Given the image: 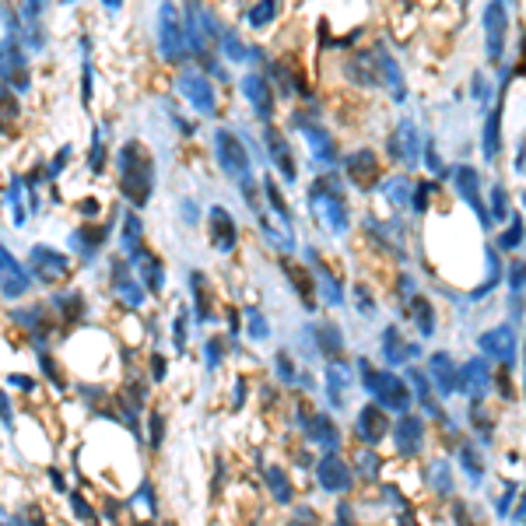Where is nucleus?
<instances>
[{"instance_id": "36", "label": "nucleus", "mask_w": 526, "mask_h": 526, "mask_svg": "<svg viewBox=\"0 0 526 526\" xmlns=\"http://www.w3.org/2000/svg\"><path fill=\"white\" fill-rule=\"evenodd\" d=\"M411 383H414V397H418V400L425 404V411L439 418L442 411H435V404H432V393H428V379H425V376H418V372H411Z\"/></svg>"}, {"instance_id": "2", "label": "nucleus", "mask_w": 526, "mask_h": 526, "mask_svg": "<svg viewBox=\"0 0 526 526\" xmlns=\"http://www.w3.org/2000/svg\"><path fill=\"white\" fill-rule=\"evenodd\" d=\"M358 372H362V379H365L362 386H365L369 393H376L386 411H407V407H411V390H407V383H404L400 376L376 372L369 362H358Z\"/></svg>"}, {"instance_id": "43", "label": "nucleus", "mask_w": 526, "mask_h": 526, "mask_svg": "<svg viewBox=\"0 0 526 526\" xmlns=\"http://www.w3.org/2000/svg\"><path fill=\"white\" fill-rule=\"evenodd\" d=\"M225 53H228L232 60H246V50L239 46V39H235L232 32H225Z\"/></svg>"}, {"instance_id": "5", "label": "nucleus", "mask_w": 526, "mask_h": 526, "mask_svg": "<svg viewBox=\"0 0 526 526\" xmlns=\"http://www.w3.org/2000/svg\"><path fill=\"white\" fill-rule=\"evenodd\" d=\"M214 151H218V165H221L228 176L249 179V151H246V144H242L235 134L218 130V134H214Z\"/></svg>"}, {"instance_id": "20", "label": "nucleus", "mask_w": 526, "mask_h": 526, "mask_svg": "<svg viewBox=\"0 0 526 526\" xmlns=\"http://www.w3.org/2000/svg\"><path fill=\"white\" fill-rule=\"evenodd\" d=\"M348 176H351L362 190H369V183H376V176H379V158H376L372 151L351 155V158H348Z\"/></svg>"}, {"instance_id": "52", "label": "nucleus", "mask_w": 526, "mask_h": 526, "mask_svg": "<svg viewBox=\"0 0 526 526\" xmlns=\"http://www.w3.org/2000/svg\"><path fill=\"white\" fill-rule=\"evenodd\" d=\"M512 519H526V495H523V502H519V509L512 512Z\"/></svg>"}, {"instance_id": "44", "label": "nucleus", "mask_w": 526, "mask_h": 526, "mask_svg": "<svg viewBox=\"0 0 526 526\" xmlns=\"http://www.w3.org/2000/svg\"><path fill=\"white\" fill-rule=\"evenodd\" d=\"M278 372H281V379H285V383H295V365H292V358H288L285 351L278 355Z\"/></svg>"}, {"instance_id": "3", "label": "nucleus", "mask_w": 526, "mask_h": 526, "mask_svg": "<svg viewBox=\"0 0 526 526\" xmlns=\"http://www.w3.org/2000/svg\"><path fill=\"white\" fill-rule=\"evenodd\" d=\"M334 183H327V179H320V183H313V190H309V200H313V207L320 211V218H323V225L330 228V232H348V207H344V200H341V193L337 190H330Z\"/></svg>"}, {"instance_id": "28", "label": "nucleus", "mask_w": 526, "mask_h": 526, "mask_svg": "<svg viewBox=\"0 0 526 526\" xmlns=\"http://www.w3.org/2000/svg\"><path fill=\"white\" fill-rule=\"evenodd\" d=\"M411 316H414V327L421 330V337H432L435 334V309L425 295H414L411 302Z\"/></svg>"}, {"instance_id": "4", "label": "nucleus", "mask_w": 526, "mask_h": 526, "mask_svg": "<svg viewBox=\"0 0 526 526\" xmlns=\"http://www.w3.org/2000/svg\"><path fill=\"white\" fill-rule=\"evenodd\" d=\"M158 46L165 60H179L186 53V32H183L176 4H169V0L158 8Z\"/></svg>"}, {"instance_id": "32", "label": "nucleus", "mask_w": 526, "mask_h": 526, "mask_svg": "<svg viewBox=\"0 0 526 526\" xmlns=\"http://www.w3.org/2000/svg\"><path fill=\"white\" fill-rule=\"evenodd\" d=\"M316 337H320V348H323V355L327 358H337L341 351H344V341H341V330L330 323V327H320L316 330Z\"/></svg>"}, {"instance_id": "31", "label": "nucleus", "mask_w": 526, "mask_h": 526, "mask_svg": "<svg viewBox=\"0 0 526 526\" xmlns=\"http://www.w3.org/2000/svg\"><path fill=\"white\" fill-rule=\"evenodd\" d=\"M116 295H120L127 306H141V302H144V292H141V285H134V281L123 274V267H116Z\"/></svg>"}, {"instance_id": "7", "label": "nucleus", "mask_w": 526, "mask_h": 526, "mask_svg": "<svg viewBox=\"0 0 526 526\" xmlns=\"http://www.w3.org/2000/svg\"><path fill=\"white\" fill-rule=\"evenodd\" d=\"M386 151H390L393 162L418 165V158H421V134H418V127H414L411 120L397 123V130H393L390 141H386Z\"/></svg>"}, {"instance_id": "24", "label": "nucleus", "mask_w": 526, "mask_h": 526, "mask_svg": "<svg viewBox=\"0 0 526 526\" xmlns=\"http://www.w3.org/2000/svg\"><path fill=\"white\" fill-rule=\"evenodd\" d=\"M421 439H425V421L404 414L400 425H397V446H400L404 453H418V449H421Z\"/></svg>"}, {"instance_id": "8", "label": "nucleus", "mask_w": 526, "mask_h": 526, "mask_svg": "<svg viewBox=\"0 0 526 526\" xmlns=\"http://www.w3.org/2000/svg\"><path fill=\"white\" fill-rule=\"evenodd\" d=\"M242 95H246V102L253 106V113L260 120L274 116V88H271V81L263 74H246L242 78Z\"/></svg>"}, {"instance_id": "25", "label": "nucleus", "mask_w": 526, "mask_h": 526, "mask_svg": "<svg viewBox=\"0 0 526 526\" xmlns=\"http://www.w3.org/2000/svg\"><path fill=\"white\" fill-rule=\"evenodd\" d=\"M383 355H386V362L400 365V362H407L411 355H418V348H414V344H407V341L400 337V330H397V327H386V334H383Z\"/></svg>"}, {"instance_id": "41", "label": "nucleus", "mask_w": 526, "mask_h": 526, "mask_svg": "<svg viewBox=\"0 0 526 526\" xmlns=\"http://www.w3.org/2000/svg\"><path fill=\"white\" fill-rule=\"evenodd\" d=\"M509 281H512V295H519V292L526 288V263H512Z\"/></svg>"}, {"instance_id": "35", "label": "nucleus", "mask_w": 526, "mask_h": 526, "mask_svg": "<svg viewBox=\"0 0 526 526\" xmlns=\"http://www.w3.org/2000/svg\"><path fill=\"white\" fill-rule=\"evenodd\" d=\"M523 235H526L523 218H519V214H509V228L498 235V246H502V249H516V246L523 242Z\"/></svg>"}, {"instance_id": "39", "label": "nucleus", "mask_w": 526, "mask_h": 526, "mask_svg": "<svg viewBox=\"0 0 526 526\" xmlns=\"http://www.w3.org/2000/svg\"><path fill=\"white\" fill-rule=\"evenodd\" d=\"M509 197H505V190L502 186H495V193H491V218L495 221H509Z\"/></svg>"}, {"instance_id": "33", "label": "nucleus", "mask_w": 526, "mask_h": 526, "mask_svg": "<svg viewBox=\"0 0 526 526\" xmlns=\"http://www.w3.org/2000/svg\"><path fill=\"white\" fill-rule=\"evenodd\" d=\"M267 484H271V491H274V498H278L281 505L292 502V484H288V477H285L281 467H267Z\"/></svg>"}, {"instance_id": "9", "label": "nucleus", "mask_w": 526, "mask_h": 526, "mask_svg": "<svg viewBox=\"0 0 526 526\" xmlns=\"http://www.w3.org/2000/svg\"><path fill=\"white\" fill-rule=\"evenodd\" d=\"M179 92H183V99H190V106H197L200 113H214V109H218L211 81H207L204 74H197V71L179 74Z\"/></svg>"}, {"instance_id": "6", "label": "nucleus", "mask_w": 526, "mask_h": 526, "mask_svg": "<svg viewBox=\"0 0 526 526\" xmlns=\"http://www.w3.org/2000/svg\"><path fill=\"white\" fill-rule=\"evenodd\" d=\"M505 32H509V11H505V0H488V8H484L488 60H502V53H505Z\"/></svg>"}, {"instance_id": "11", "label": "nucleus", "mask_w": 526, "mask_h": 526, "mask_svg": "<svg viewBox=\"0 0 526 526\" xmlns=\"http://www.w3.org/2000/svg\"><path fill=\"white\" fill-rule=\"evenodd\" d=\"M372 57H376V71H379V81L390 88V95H393V102H404L407 99V81H404V74H400V67H397V60L386 53V46H376L372 50Z\"/></svg>"}, {"instance_id": "53", "label": "nucleus", "mask_w": 526, "mask_h": 526, "mask_svg": "<svg viewBox=\"0 0 526 526\" xmlns=\"http://www.w3.org/2000/svg\"><path fill=\"white\" fill-rule=\"evenodd\" d=\"M165 376V362L162 358H155V379H162Z\"/></svg>"}, {"instance_id": "13", "label": "nucleus", "mask_w": 526, "mask_h": 526, "mask_svg": "<svg viewBox=\"0 0 526 526\" xmlns=\"http://www.w3.org/2000/svg\"><path fill=\"white\" fill-rule=\"evenodd\" d=\"M316 474H320V484H323L330 495H337V491H348V488H351V470H348V463H344L337 453H327V456L320 460Z\"/></svg>"}, {"instance_id": "29", "label": "nucleus", "mask_w": 526, "mask_h": 526, "mask_svg": "<svg viewBox=\"0 0 526 526\" xmlns=\"http://www.w3.org/2000/svg\"><path fill=\"white\" fill-rule=\"evenodd\" d=\"M249 25L253 29H267L274 18H278V0H256V4L249 8Z\"/></svg>"}, {"instance_id": "47", "label": "nucleus", "mask_w": 526, "mask_h": 526, "mask_svg": "<svg viewBox=\"0 0 526 526\" xmlns=\"http://www.w3.org/2000/svg\"><path fill=\"white\" fill-rule=\"evenodd\" d=\"M470 88H474V99H481V102L488 99V85H484V78H481V74H474V85H470Z\"/></svg>"}, {"instance_id": "50", "label": "nucleus", "mask_w": 526, "mask_h": 526, "mask_svg": "<svg viewBox=\"0 0 526 526\" xmlns=\"http://www.w3.org/2000/svg\"><path fill=\"white\" fill-rule=\"evenodd\" d=\"M425 155H428V165H432V172H439V169H442V162H439V155H435V148H432V144H428V151H425Z\"/></svg>"}, {"instance_id": "14", "label": "nucleus", "mask_w": 526, "mask_h": 526, "mask_svg": "<svg viewBox=\"0 0 526 526\" xmlns=\"http://www.w3.org/2000/svg\"><path fill=\"white\" fill-rule=\"evenodd\" d=\"M355 428H358V439H362L365 446H376V442H383V439H386V411H383L379 404H369V407H362V411H358V421H355Z\"/></svg>"}, {"instance_id": "19", "label": "nucleus", "mask_w": 526, "mask_h": 526, "mask_svg": "<svg viewBox=\"0 0 526 526\" xmlns=\"http://www.w3.org/2000/svg\"><path fill=\"white\" fill-rule=\"evenodd\" d=\"M456 186H460L463 200L474 207L477 221H481V225H488V211H484V204H481V190H477V172H474V169H467V165H460V169H456Z\"/></svg>"}, {"instance_id": "12", "label": "nucleus", "mask_w": 526, "mask_h": 526, "mask_svg": "<svg viewBox=\"0 0 526 526\" xmlns=\"http://www.w3.org/2000/svg\"><path fill=\"white\" fill-rule=\"evenodd\" d=\"M32 271H39L43 281H64V278L71 274V263H67V256H60L57 249L36 246V249H32Z\"/></svg>"}, {"instance_id": "23", "label": "nucleus", "mask_w": 526, "mask_h": 526, "mask_svg": "<svg viewBox=\"0 0 526 526\" xmlns=\"http://www.w3.org/2000/svg\"><path fill=\"white\" fill-rule=\"evenodd\" d=\"M306 435H309V442H320V446H337V442H341V432H337V425L330 421V414H309Z\"/></svg>"}, {"instance_id": "37", "label": "nucleus", "mask_w": 526, "mask_h": 526, "mask_svg": "<svg viewBox=\"0 0 526 526\" xmlns=\"http://www.w3.org/2000/svg\"><path fill=\"white\" fill-rule=\"evenodd\" d=\"M460 460H463V470H467V477L477 484L481 477H484V467H481V456L470 449V446H463V453H460Z\"/></svg>"}, {"instance_id": "27", "label": "nucleus", "mask_w": 526, "mask_h": 526, "mask_svg": "<svg viewBox=\"0 0 526 526\" xmlns=\"http://www.w3.org/2000/svg\"><path fill=\"white\" fill-rule=\"evenodd\" d=\"M134 263H137L141 278L148 281V288H151V292H162V263H158L151 253H144V249L134 253Z\"/></svg>"}, {"instance_id": "1", "label": "nucleus", "mask_w": 526, "mask_h": 526, "mask_svg": "<svg viewBox=\"0 0 526 526\" xmlns=\"http://www.w3.org/2000/svg\"><path fill=\"white\" fill-rule=\"evenodd\" d=\"M120 169H123V193L134 204H144L151 197V186H155V165L137 141H130L120 151Z\"/></svg>"}, {"instance_id": "45", "label": "nucleus", "mask_w": 526, "mask_h": 526, "mask_svg": "<svg viewBox=\"0 0 526 526\" xmlns=\"http://www.w3.org/2000/svg\"><path fill=\"white\" fill-rule=\"evenodd\" d=\"M435 488H442V491H449V488H453V481H449V470H446V463H435Z\"/></svg>"}, {"instance_id": "40", "label": "nucleus", "mask_w": 526, "mask_h": 526, "mask_svg": "<svg viewBox=\"0 0 526 526\" xmlns=\"http://www.w3.org/2000/svg\"><path fill=\"white\" fill-rule=\"evenodd\" d=\"M263 186H267V200H271V207H274V211H278V214H281V218L288 221V204H285V197L278 193V186H274L271 179H267V183H263Z\"/></svg>"}, {"instance_id": "49", "label": "nucleus", "mask_w": 526, "mask_h": 526, "mask_svg": "<svg viewBox=\"0 0 526 526\" xmlns=\"http://www.w3.org/2000/svg\"><path fill=\"white\" fill-rule=\"evenodd\" d=\"M74 512H78V516H85V519H92V516H95V512L88 509V502H81V498H74Z\"/></svg>"}, {"instance_id": "17", "label": "nucleus", "mask_w": 526, "mask_h": 526, "mask_svg": "<svg viewBox=\"0 0 526 526\" xmlns=\"http://www.w3.org/2000/svg\"><path fill=\"white\" fill-rule=\"evenodd\" d=\"M211 239H214V249L221 253H232L235 242H239V232H235V221L225 207H214L211 211Z\"/></svg>"}, {"instance_id": "18", "label": "nucleus", "mask_w": 526, "mask_h": 526, "mask_svg": "<svg viewBox=\"0 0 526 526\" xmlns=\"http://www.w3.org/2000/svg\"><path fill=\"white\" fill-rule=\"evenodd\" d=\"M267 148H271V158H274V165L285 172V179H299V169H295V162H292V148H288V141H285V134L278 130V127H267Z\"/></svg>"}, {"instance_id": "21", "label": "nucleus", "mask_w": 526, "mask_h": 526, "mask_svg": "<svg viewBox=\"0 0 526 526\" xmlns=\"http://www.w3.org/2000/svg\"><path fill=\"white\" fill-rule=\"evenodd\" d=\"M432 379H435V386H439L442 397H449L453 390H460V372H456V365H453V358L446 351H439L432 358Z\"/></svg>"}, {"instance_id": "26", "label": "nucleus", "mask_w": 526, "mask_h": 526, "mask_svg": "<svg viewBox=\"0 0 526 526\" xmlns=\"http://www.w3.org/2000/svg\"><path fill=\"white\" fill-rule=\"evenodd\" d=\"M498 144H502V102L484 123V158L488 162H498Z\"/></svg>"}, {"instance_id": "51", "label": "nucleus", "mask_w": 526, "mask_h": 526, "mask_svg": "<svg viewBox=\"0 0 526 526\" xmlns=\"http://www.w3.org/2000/svg\"><path fill=\"white\" fill-rule=\"evenodd\" d=\"M11 383H15L18 390H29V386H32V379H29V376H11Z\"/></svg>"}, {"instance_id": "10", "label": "nucleus", "mask_w": 526, "mask_h": 526, "mask_svg": "<svg viewBox=\"0 0 526 526\" xmlns=\"http://www.w3.org/2000/svg\"><path fill=\"white\" fill-rule=\"evenodd\" d=\"M0 292L8 299H22L29 292V274L22 271V263L4 246H0Z\"/></svg>"}, {"instance_id": "46", "label": "nucleus", "mask_w": 526, "mask_h": 526, "mask_svg": "<svg viewBox=\"0 0 526 526\" xmlns=\"http://www.w3.org/2000/svg\"><path fill=\"white\" fill-rule=\"evenodd\" d=\"M137 235H141V221H137V218H127V246H134Z\"/></svg>"}, {"instance_id": "16", "label": "nucleus", "mask_w": 526, "mask_h": 526, "mask_svg": "<svg viewBox=\"0 0 526 526\" xmlns=\"http://www.w3.org/2000/svg\"><path fill=\"white\" fill-rule=\"evenodd\" d=\"M460 383H463V390L470 393V400H481L488 390H491V372H488V365H484V358H470L467 365H463V372H460Z\"/></svg>"}, {"instance_id": "42", "label": "nucleus", "mask_w": 526, "mask_h": 526, "mask_svg": "<svg viewBox=\"0 0 526 526\" xmlns=\"http://www.w3.org/2000/svg\"><path fill=\"white\" fill-rule=\"evenodd\" d=\"M249 334H253L256 341L267 337V323H263V316H260L256 309H249Z\"/></svg>"}, {"instance_id": "30", "label": "nucleus", "mask_w": 526, "mask_h": 526, "mask_svg": "<svg viewBox=\"0 0 526 526\" xmlns=\"http://www.w3.org/2000/svg\"><path fill=\"white\" fill-rule=\"evenodd\" d=\"M351 386V372L344 369V365H330V372H327V390H330V397H334V404H344V390Z\"/></svg>"}, {"instance_id": "34", "label": "nucleus", "mask_w": 526, "mask_h": 526, "mask_svg": "<svg viewBox=\"0 0 526 526\" xmlns=\"http://www.w3.org/2000/svg\"><path fill=\"white\" fill-rule=\"evenodd\" d=\"M285 271H288V278H292V285H295V292L302 295V302H306V309H313L316 302H313V281H309V274H302V267H292V263H285Z\"/></svg>"}, {"instance_id": "38", "label": "nucleus", "mask_w": 526, "mask_h": 526, "mask_svg": "<svg viewBox=\"0 0 526 526\" xmlns=\"http://www.w3.org/2000/svg\"><path fill=\"white\" fill-rule=\"evenodd\" d=\"M383 190L397 200V204H404L407 197H414V190H411V183L404 179V176H397V179H390V183H383Z\"/></svg>"}, {"instance_id": "15", "label": "nucleus", "mask_w": 526, "mask_h": 526, "mask_svg": "<svg viewBox=\"0 0 526 526\" xmlns=\"http://www.w3.org/2000/svg\"><path fill=\"white\" fill-rule=\"evenodd\" d=\"M477 344H481V351L488 358H498V362H512V355H516V334H512V327H495V330L481 334Z\"/></svg>"}, {"instance_id": "22", "label": "nucleus", "mask_w": 526, "mask_h": 526, "mask_svg": "<svg viewBox=\"0 0 526 526\" xmlns=\"http://www.w3.org/2000/svg\"><path fill=\"white\" fill-rule=\"evenodd\" d=\"M302 134H306V141H309V148H313L316 162H327V165H334V162H337V148H334V137H330V130L306 123V127H302Z\"/></svg>"}, {"instance_id": "48", "label": "nucleus", "mask_w": 526, "mask_h": 526, "mask_svg": "<svg viewBox=\"0 0 526 526\" xmlns=\"http://www.w3.org/2000/svg\"><path fill=\"white\" fill-rule=\"evenodd\" d=\"M207 355H211V365H218V362H221V344L211 341V344H207Z\"/></svg>"}]
</instances>
